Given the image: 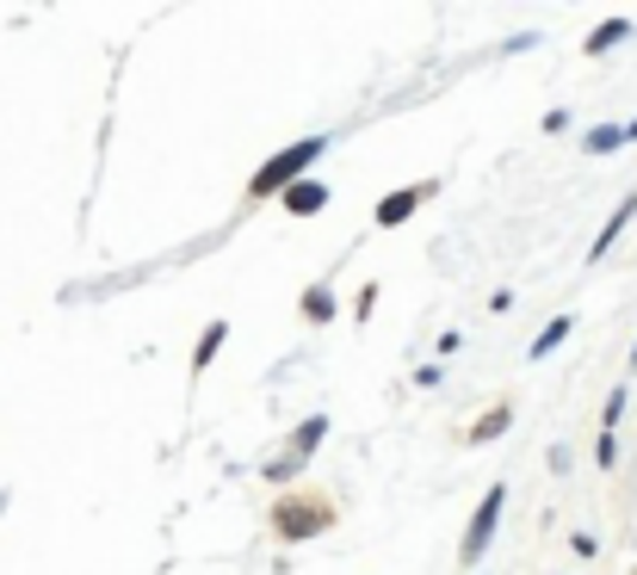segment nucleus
Masks as SVG:
<instances>
[{
  "instance_id": "1",
  "label": "nucleus",
  "mask_w": 637,
  "mask_h": 575,
  "mask_svg": "<svg viewBox=\"0 0 637 575\" xmlns=\"http://www.w3.org/2000/svg\"><path fill=\"white\" fill-rule=\"evenodd\" d=\"M322 149H329L322 136H309V143H291L285 155H272L267 168L254 173V180H248V192H254V198H272V192L285 198V192L297 186V180H304V168H309V161H316V155H322Z\"/></svg>"
},
{
  "instance_id": "2",
  "label": "nucleus",
  "mask_w": 637,
  "mask_h": 575,
  "mask_svg": "<svg viewBox=\"0 0 637 575\" xmlns=\"http://www.w3.org/2000/svg\"><path fill=\"white\" fill-rule=\"evenodd\" d=\"M329 519H334V507H329V501H316V507H304L297 496H285L279 507H272V533H279V538H309V533H322Z\"/></svg>"
},
{
  "instance_id": "3",
  "label": "nucleus",
  "mask_w": 637,
  "mask_h": 575,
  "mask_svg": "<svg viewBox=\"0 0 637 575\" xmlns=\"http://www.w3.org/2000/svg\"><path fill=\"white\" fill-rule=\"evenodd\" d=\"M502 507H507V489H489L483 496V507L470 514V533H464V563H477V556L489 551V538H495V519H502Z\"/></svg>"
},
{
  "instance_id": "4",
  "label": "nucleus",
  "mask_w": 637,
  "mask_h": 575,
  "mask_svg": "<svg viewBox=\"0 0 637 575\" xmlns=\"http://www.w3.org/2000/svg\"><path fill=\"white\" fill-rule=\"evenodd\" d=\"M322 433H329V415H309L304 427H297V433H291V458H279L267 470L272 482H285V477H297V464L309 458V452H316V445H322Z\"/></svg>"
},
{
  "instance_id": "5",
  "label": "nucleus",
  "mask_w": 637,
  "mask_h": 575,
  "mask_svg": "<svg viewBox=\"0 0 637 575\" xmlns=\"http://www.w3.org/2000/svg\"><path fill=\"white\" fill-rule=\"evenodd\" d=\"M433 186H403V192H390L384 205H378V230H396L403 217H415V205H421Z\"/></svg>"
},
{
  "instance_id": "6",
  "label": "nucleus",
  "mask_w": 637,
  "mask_h": 575,
  "mask_svg": "<svg viewBox=\"0 0 637 575\" xmlns=\"http://www.w3.org/2000/svg\"><path fill=\"white\" fill-rule=\"evenodd\" d=\"M322 205H329V186H322V180H297V186L285 192V211L291 217H316Z\"/></svg>"
},
{
  "instance_id": "7",
  "label": "nucleus",
  "mask_w": 637,
  "mask_h": 575,
  "mask_svg": "<svg viewBox=\"0 0 637 575\" xmlns=\"http://www.w3.org/2000/svg\"><path fill=\"white\" fill-rule=\"evenodd\" d=\"M223 341H230V322H211L205 334H198V346H193V371H198V378H205V365L217 359V346H223Z\"/></svg>"
},
{
  "instance_id": "8",
  "label": "nucleus",
  "mask_w": 637,
  "mask_h": 575,
  "mask_svg": "<svg viewBox=\"0 0 637 575\" xmlns=\"http://www.w3.org/2000/svg\"><path fill=\"white\" fill-rule=\"evenodd\" d=\"M618 38H632V20H607V25H600L595 38H588V57H600V50H613Z\"/></svg>"
},
{
  "instance_id": "9",
  "label": "nucleus",
  "mask_w": 637,
  "mask_h": 575,
  "mask_svg": "<svg viewBox=\"0 0 637 575\" xmlns=\"http://www.w3.org/2000/svg\"><path fill=\"white\" fill-rule=\"evenodd\" d=\"M618 143H625V131H618V124H600V131H588V143H581V149H588V155H613Z\"/></svg>"
},
{
  "instance_id": "10",
  "label": "nucleus",
  "mask_w": 637,
  "mask_h": 575,
  "mask_svg": "<svg viewBox=\"0 0 637 575\" xmlns=\"http://www.w3.org/2000/svg\"><path fill=\"white\" fill-rule=\"evenodd\" d=\"M632 211H637V198H625V205H618V211H613V223H607V230H600V242H595V260H600V254H607V248H613V235L625 230V217H632Z\"/></svg>"
},
{
  "instance_id": "11",
  "label": "nucleus",
  "mask_w": 637,
  "mask_h": 575,
  "mask_svg": "<svg viewBox=\"0 0 637 575\" xmlns=\"http://www.w3.org/2000/svg\"><path fill=\"white\" fill-rule=\"evenodd\" d=\"M563 334H569V316H558V322H551V328L539 334V341H532V359H544L551 346H563Z\"/></svg>"
},
{
  "instance_id": "12",
  "label": "nucleus",
  "mask_w": 637,
  "mask_h": 575,
  "mask_svg": "<svg viewBox=\"0 0 637 575\" xmlns=\"http://www.w3.org/2000/svg\"><path fill=\"white\" fill-rule=\"evenodd\" d=\"M304 316H309V322H329V316H334V297H329L322 285H316V291L304 297Z\"/></svg>"
},
{
  "instance_id": "13",
  "label": "nucleus",
  "mask_w": 637,
  "mask_h": 575,
  "mask_svg": "<svg viewBox=\"0 0 637 575\" xmlns=\"http://www.w3.org/2000/svg\"><path fill=\"white\" fill-rule=\"evenodd\" d=\"M502 427H507V403H502V408H489L483 421L470 427V440H489V433H502Z\"/></svg>"
},
{
  "instance_id": "14",
  "label": "nucleus",
  "mask_w": 637,
  "mask_h": 575,
  "mask_svg": "<svg viewBox=\"0 0 637 575\" xmlns=\"http://www.w3.org/2000/svg\"><path fill=\"white\" fill-rule=\"evenodd\" d=\"M618 458V445H613V433H600V440H595V464H600V470H607V464H613Z\"/></svg>"
},
{
  "instance_id": "15",
  "label": "nucleus",
  "mask_w": 637,
  "mask_h": 575,
  "mask_svg": "<svg viewBox=\"0 0 637 575\" xmlns=\"http://www.w3.org/2000/svg\"><path fill=\"white\" fill-rule=\"evenodd\" d=\"M632 365H637V353H632Z\"/></svg>"
}]
</instances>
